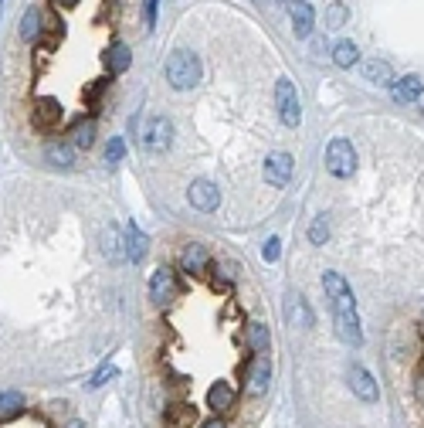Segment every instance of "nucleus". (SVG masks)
<instances>
[{
	"label": "nucleus",
	"instance_id": "nucleus-25",
	"mask_svg": "<svg viewBox=\"0 0 424 428\" xmlns=\"http://www.w3.org/2000/svg\"><path fill=\"white\" fill-rule=\"evenodd\" d=\"M21 38H24V41H38V38H41V11L31 7L28 14L21 17Z\"/></svg>",
	"mask_w": 424,
	"mask_h": 428
},
{
	"label": "nucleus",
	"instance_id": "nucleus-2",
	"mask_svg": "<svg viewBox=\"0 0 424 428\" xmlns=\"http://www.w3.org/2000/svg\"><path fill=\"white\" fill-rule=\"evenodd\" d=\"M167 82L173 85V89H194L200 82V61L194 51H173L167 58Z\"/></svg>",
	"mask_w": 424,
	"mask_h": 428
},
{
	"label": "nucleus",
	"instance_id": "nucleus-29",
	"mask_svg": "<svg viewBox=\"0 0 424 428\" xmlns=\"http://www.w3.org/2000/svg\"><path fill=\"white\" fill-rule=\"evenodd\" d=\"M343 21H347V4L336 0L333 7H330V14H326V28H339Z\"/></svg>",
	"mask_w": 424,
	"mask_h": 428
},
{
	"label": "nucleus",
	"instance_id": "nucleus-20",
	"mask_svg": "<svg viewBox=\"0 0 424 428\" xmlns=\"http://www.w3.org/2000/svg\"><path fill=\"white\" fill-rule=\"evenodd\" d=\"M207 405H211L214 412H231V405H234V391H231V384L217 381L207 391Z\"/></svg>",
	"mask_w": 424,
	"mask_h": 428
},
{
	"label": "nucleus",
	"instance_id": "nucleus-15",
	"mask_svg": "<svg viewBox=\"0 0 424 428\" xmlns=\"http://www.w3.org/2000/svg\"><path fill=\"white\" fill-rule=\"evenodd\" d=\"M207 262H211V252H207L204 245H187L183 255H180V265L187 275H200L207 269Z\"/></svg>",
	"mask_w": 424,
	"mask_h": 428
},
{
	"label": "nucleus",
	"instance_id": "nucleus-6",
	"mask_svg": "<svg viewBox=\"0 0 424 428\" xmlns=\"http://www.w3.org/2000/svg\"><path fill=\"white\" fill-rule=\"evenodd\" d=\"M177 292H180V282H177L173 269L160 265V269L150 275V299L156 306H167V303H173V299H177Z\"/></svg>",
	"mask_w": 424,
	"mask_h": 428
},
{
	"label": "nucleus",
	"instance_id": "nucleus-19",
	"mask_svg": "<svg viewBox=\"0 0 424 428\" xmlns=\"http://www.w3.org/2000/svg\"><path fill=\"white\" fill-rule=\"evenodd\" d=\"M72 146L75 150H89L92 143H95V119H78L75 126H72Z\"/></svg>",
	"mask_w": 424,
	"mask_h": 428
},
{
	"label": "nucleus",
	"instance_id": "nucleus-17",
	"mask_svg": "<svg viewBox=\"0 0 424 428\" xmlns=\"http://www.w3.org/2000/svg\"><path fill=\"white\" fill-rule=\"evenodd\" d=\"M163 422H167V428H194L197 425V408L194 405H170Z\"/></svg>",
	"mask_w": 424,
	"mask_h": 428
},
{
	"label": "nucleus",
	"instance_id": "nucleus-31",
	"mask_svg": "<svg viewBox=\"0 0 424 428\" xmlns=\"http://www.w3.org/2000/svg\"><path fill=\"white\" fill-rule=\"evenodd\" d=\"M261 259H265V262H278V259H282V242H278V238H268V242L261 245Z\"/></svg>",
	"mask_w": 424,
	"mask_h": 428
},
{
	"label": "nucleus",
	"instance_id": "nucleus-16",
	"mask_svg": "<svg viewBox=\"0 0 424 428\" xmlns=\"http://www.w3.org/2000/svg\"><path fill=\"white\" fill-rule=\"evenodd\" d=\"M106 65H109V72H112V75H122V72H129V65H133V51H129V45H122V41L109 45Z\"/></svg>",
	"mask_w": 424,
	"mask_h": 428
},
{
	"label": "nucleus",
	"instance_id": "nucleus-10",
	"mask_svg": "<svg viewBox=\"0 0 424 428\" xmlns=\"http://www.w3.org/2000/svg\"><path fill=\"white\" fill-rule=\"evenodd\" d=\"M292 156L288 153H272L268 160H265V181L272 183V187H286L292 181Z\"/></svg>",
	"mask_w": 424,
	"mask_h": 428
},
{
	"label": "nucleus",
	"instance_id": "nucleus-35",
	"mask_svg": "<svg viewBox=\"0 0 424 428\" xmlns=\"http://www.w3.org/2000/svg\"><path fill=\"white\" fill-rule=\"evenodd\" d=\"M204 428H227V425H224V422H217V418H214V422H207Z\"/></svg>",
	"mask_w": 424,
	"mask_h": 428
},
{
	"label": "nucleus",
	"instance_id": "nucleus-33",
	"mask_svg": "<svg viewBox=\"0 0 424 428\" xmlns=\"http://www.w3.org/2000/svg\"><path fill=\"white\" fill-rule=\"evenodd\" d=\"M156 4H160V0H143V17H146V28H153V24H156Z\"/></svg>",
	"mask_w": 424,
	"mask_h": 428
},
{
	"label": "nucleus",
	"instance_id": "nucleus-13",
	"mask_svg": "<svg viewBox=\"0 0 424 428\" xmlns=\"http://www.w3.org/2000/svg\"><path fill=\"white\" fill-rule=\"evenodd\" d=\"M146 252H150V238H146V231L136 228V221L126 228V259L129 262H143L146 259Z\"/></svg>",
	"mask_w": 424,
	"mask_h": 428
},
{
	"label": "nucleus",
	"instance_id": "nucleus-5",
	"mask_svg": "<svg viewBox=\"0 0 424 428\" xmlns=\"http://www.w3.org/2000/svg\"><path fill=\"white\" fill-rule=\"evenodd\" d=\"M143 146L150 153H163L170 150V143H173V122L167 116H150V119L143 122Z\"/></svg>",
	"mask_w": 424,
	"mask_h": 428
},
{
	"label": "nucleus",
	"instance_id": "nucleus-21",
	"mask_svg": "<svg viewBox=\"0 0 424 428\" xmlns=\"http://www.w3.org/2000/svg\"><path fill=\"white\" fill-rule=\"evenodd\" d=\"M364 75L374 82V85H391L394 82V72H391V65L387 61H380V58H370L364 65Z\"/></svg>",
	"mask_w": 424,
	"mask_h": 428
},
{
	"label": "nucleus",
	"instance_id": "nucleus-30",
	"mask_svg": "<svg viewBox=\"0 0 424 428\" xmlns=\"http://www.w3.org/2000/svg\"><path fill=\"white\" fill-rule=\"evenodd\" d=\"M122 156H126V143H122L119 137L109 139V146H106V164H122Z\"/></svg>",
	"mask_w": 424,
	"mask_h": 428
},
{
	"label": "nucleus",
	"instance_id": "nucleus-34",
	"mask_svg": "<svg viewBox=\"0 0 424 428\" xmlns=\"http://www.w3.org/2000/svg\"><path fill=\"white\" fill-rule=\"evenodd\" d=\"M418 397H421V405H424V367L418 370Z\"/></svg>",
	"mask_w": 424,
	"mask_h": 428
},
{
	"label": "nucleus",
	"instance_id": "nucleus-23",
	"mask_svg": "<svg viewBox=\"0 0 424 428\" xmlns=\"http://www.w3.org/2000/svg\"><path fill=\"white\" fill-rule=\"evenodd\" d=\"M24 412V395L21 391H0V418H14Z\"/></svg>",
	"mask_w": 424,
	"mask_h": 428
},
{
	"label": "nucleus",
	"instance_id": "nucleus-36",
	"mask_svg": "<svg viewBox=\"0 0 424 428\" xmlns=\"http://www.w3.org/2000/svg\"><path fill=\"white\" fill-rule=\"evenodd\" d=\"M58 4H65V7H75L78 0H58Z\"/></svg>",
	"mask_w": 424,
	"mask_h": 428
},
{
	"label": "nucleus",
	"instance_id": "nucleus-8",
	"mask_svg": "<svg viewBox=\"0 0 424 428\" xmlns=\"http://www.w3.org/2000/svg\"><path fill=\"white\" fill-rule=\"evenodd\" d=\"M187 198L190 204L197 208V211H217V204H221V191H217V183L214 181H194L190 183V191H187Z\"/></svg>",
	"mask_w": 424,
	"mask_h": 428
},
{
	"label": "nucleus",
	"instance_id": "nucleus-1",
	"mask_svg": "<svg viewBox=\"0 0 424 428\" xmlns=\"http://www.w3.org/2000/svg\"><path fill=\"white\" fill-rule=\"evenodd\" d=\"M322 289H326V299L333 303V320H336V333H339V340L349 343V347H360V343H364V330H360L357 299H353L349 282L339 272H326L322 275Z\"/></svg>",
	"mask_w": 424,
	"mask_h": 428
},
{
	"label": "nucleus",
	"instance_id": "nucleus-27",
	"mask_svg": "<svg viewBox=\"0 0 424 428\" xmlns=\"http://www.w3.org/2000/svg\"><path fill=\"white\" fill-rule=\"evenodd\" d=\"M309 242H312V245H326V242H330V218H326V214L312 218V225H309Z\"/></svg>",
	"mask_w": 424,
	"mask_h": 428
},
{
	"label": "nucleus",
	"instance_id": "nucleus-24",
	"mask_svg": "<svg viewBox=\"0 0 424 428\" xmlns=\"http://www.w3.org/2000/svg\"><path fill=\"white\" fill-rule=\"evenodd\" d=\"M268 343H272L268 330H265L261 323H251V326H248V351H251V353H265V351H268Z\"/></svg>",
	"mask_w": 424,
	"mask_h": 428
},
{
	"label": "nucleus",
	"instance_id": "nucleus-12",
	"mask_svg": "<svg viewBox=\"0 0 424 428\" xmlns=\"http://www.w3.org/2000/svg\"><path fill=\"white\" fill-rule=\"evenodd\" d=\"M421 92H424V85L418 75H404V78H397V82H391V95H394V102H401V106L418 102Z\"/></svg>",
	"mask_w": 424,
	"mask_h": 428
},
{
	"label": "nucleus",
	"instance_id": "nucleus-28",
	"mask_svg": "<svg viewBox=\"0 0 424 428\" xmlns=\"http://www.w3.org/2000/svg\"><path fill=\"white\" fill-rule=\"evenodd\" d=\"M288 320L295 323V326H303V330H309V326H312V313H309V306H305V299H292V309H288Z\"/></svg>",
	"mask_w": 424,
	"mask_h": 428
},
{
	"label": "nucleus",
	"instance_id": "nucleus-18",
	"mask_svg": "<svg viewBox=\"0 0 424 428\" xmlns=\"http://www.w3.org/2000/svg\"><path fill=\"white\" fill-rule=\"evenodd\" d=\"M45 156H48L51 167L68 170L72 164H75V146H72V143H51V146L45 150Z\"/></svg>",
	"mask_w": 424,
	"mask_h": 428
},
{
	"label": "nucleus",
	"instance_id": "nucleus-9",
	"mask_svg": "<svg viewBox=\"0 0 424 428\" xmlns=\"http://www.w3.org/2000/svg\"><path fill=\"white\" fill-rule=\"evenodd\" d=\"M268 384H272V357L258 353L255 360H251V367H248V391L258 397L268 391Z\"/></svg>",
	"mask_w": 424,
	"mask_h": 428
},
{
	"label": "nucleus",
	"instance_id": "nucleus-4",
	"mask_svg": "<svg viewBox=\"0 0 424 428\" xmlns=\"http://www.w3.org/2000/svg\"><path fill=\"white\" fill-rule=\"evenodd\" d=\"M275 109H278V119L286 126H299L303 119V106H299V92L288 78H278L275 82Z\"/></svg>",
	"mask_w": 424,
	"mask_h": 428
},
{
	"label": "nucleus",
	"instance_id": "nucleus-7",
	"mask_svg": "<svg viewBox=\"0 0 424 428\" xmlns=\"http://www.w3.org/2000/svg\"><path fill=\"white\" fill-rule=\"evenodd\" d=\"M31 122H34V129H41V133H55L61 122V102L51 99V95H41V99L34 102Z\"/></svg>",
	"mask_w": 424,
	"mask_h": 428
},
{
	"label": "nucleus",
	"instance_id": "nucleus-37",
	"mask_svg": "<svg viewBox=\"0 0 424 428\" xmlns=\"http://www.w3.org/2000/svg\"><path fill=\"white\" fill-rule=\"evenodd\" d=\"M68 428H82V422H72V425H68Z\"/></svg>",
	"mask_w": 424,
	"mask_h": 428
},
{
	"label": "nucleus",
	"instance_id": "nucleus-22",
	"mask_svg": "<svg viewBox=\"0 0 424 428\" xmlns=\"http://www.w3.org/2000/svg\"><path fill=\"white\" fill-rule=\"evenodd\" d=\"M333 61L339 68H353L360 61V48L353 45V41H339V45H333Z\"/></svg>",
	"mask_w": 424,
	"mask_h": 428
},
{
	"label": "nucleus",
	"instance_id": "nucleus-32",
	"mask_svg": "<svg viewBox=\"0 0 424 428\" xmlns=\"http://www.w3.org/2000/svg\"><path fill=\"white\" fill-rule=\"evenodd\" d=\"M116 374H119V370H116V367H112V364L99 367V374H95V378H92V381H89V387H92V391H95V387H102V384H106V381H112Z\"/></svg>",
	"mask_w": 424,
	"mask_h": 428
},
{
	"label": "nucleus",
	"instance_id": "nucleus-14",
	"mask_svg": "<svg viewBox=\"0 0 424 428\" xmlns=\"http://www.w3.org/2000/svg\"><path fill=\"white\" fill-rule=\"evenodd\" d=\"M288 17H292V28L299 38H309L312 34V24H316V14H312V7L303 4V0H292L288 4Z\"/></svg>",
	"mask_w": 424,
	"mask_h": 428
},
{
	"label": "nucleus",
	"instance_id": "nucleus-26",
	"mask_svg": "<svg viewBox=\"0 0 424 428\" xmlns=\"http://www.w3.org/2000/svg\"><path fill=\"white\" fill-rule=\"evenodd\" d=\"M102 245H106V255H109V262H119V259H126V242H122L119 228H109V231H106V238H102Z\"/></svg>",
	"mask_w": 424,
	"mask_h": 428
},
{
	"label": "nucleus",
	"instance_id": "nucleus-3",
	"mask_svg": "<svg viewBox=\"0 0 424 428\" xmlns=\"http://www.w3.org/2000/svg\"><path fill=\"white\" fill-rule=\"evenodd\" d=\"M326 170L339 177V181H347L353 177V170H357V150H353V143L343 137H336L330 146H326Z\"/></svg>",
	"mask_w": 424,
	"mask_h": 428
},
{
	"label": "nucleus",
	"instance_id": "nucleus-11",
	"mask_svg": "<svg viewBox=\"0 0 424 428\" xmlns=\"http://www.w3.org/2000/svg\"><path fill=\"white\" fill-rule=\"evenodd\" d=\"M349 387H353V395L360 397V401H377L380 397V387H377V381H374V374L364 370L360 364L349 367Z\"/></svg>",
	"mask_w": 424,
	"mask_h": 428
}]
</instances>
